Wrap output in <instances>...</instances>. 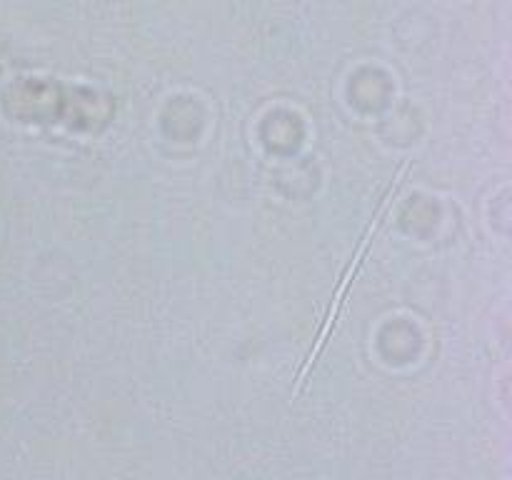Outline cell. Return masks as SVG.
Returning <instances> with one entry per match:
<instances>
[{
    "instance_id": "cell-1",
    "label": "cell",
    "mask_w": 512,
    "mask_h": 480,
    "mask_svg": "<svg viewBox=\"0 0 512 480\" xmlns=\"http://www.w3.org/2000/svg\"><path fill=\"white\" fill-rule=\"evenodd\" d=\"M408 168H410V163H403V165H400V170H398V173H395V178H393L395 183L390 185V188H388V193L383 195V203H380L378 213H375V220H373V223H370L368 233H365V238H363V245H360V248H358V253H355V260H353V263L348 265V270H345V275H343V285H340V288H338V295H335L333 305H330L328 315H325V325H323V330H320V333H318V343H315V348L310 350L308 360H305V365H303V368H300V373H298V380H305V375H308V370L313 368V365H315V360H318V355L323 353L325 343H328V335L333 333V328H335V320H338L340 310H343V305H345V295H348V288H350V285H353V280H355V275H358V270L363 268V258H365V255H368V248H370V243H373V238H375V230L380 228V223H383V218H385V210H388V205L393 203V200H395V195H398L400 185H403V175L408 173Z\"/></svg>"
}]
</instances>
